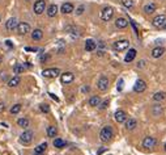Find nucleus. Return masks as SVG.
I'll return each mask as SVG.
<instances>
[{
	"mask_svg": "<svg viewBox=\"0 0 166 155\" xmlns=\"http://www.w3.org/2000/svg\"><path fill=\"white\" fill-rule=\"evenodd\" d=\"M113 137H114V133H113V129H111L110 126H105L103 129L101 130V133H99V138H101L102 142L111 141Z\"/></svg>",
	"mask_w": 166,
	"mask_h": 155,
	"instance_id": "f257e3e1",
	"label": "nucleus"
},
{
	"mask_svg": "<svg viewBox=\"0 0 166 155\" xmlns=\"http://www.w3.org/2000/svg\"><path fill=\"white\" fill-rule=\"evenodd\" d=\"M42 75H43L45 78L54 79V78H56L60 75V70L59 68H46V70L42 71Z\"/></svg>",
	"mask_w": 166,
	"mask_h": 155,
	"instance_id": "f03ea898",
	"label": "nucleus"
},
{
	"mask_svg": "<svg viewBox=\"0 0 166 155\" xmlns=\"http://www.w3.org/2000/svg\"><path fill=\"white\" fill-rule=\"evenodd\" d=\"M33 132L32 130H26V132H24L22 134H21V137H20V142L22 145H29L30 142L33 141Z\"/></svg>",
	"mask_w": 166,
	"mask_h": 155,
	"instance_id": "7ed1b4c3",
	"label": "nucleus"
},
{
	"mask_svg": "<svg viewBox=\"0 0 166 155\" xmlns=\"http://www.w3.org/2000/svg\"><path fill=\"white\" fill-rule=\"evenodd\" d=\"M128 46H129V42L127 39H120V41L114 42V45H113L114 50H116V51H123L126 49H128Z\"/></svg>",
	"mask_w": 166,
	"mask_h": 155,
	"instance_id": "20e7f679",
	"label": "nucleus"
},
{
	"mask_svg": "<svg viewBox=\"0 0 166 155\" xmlns=\"http://www.w3.org/2000/svg\"><path fill=\"white\" fill-rule=\"evenodd\" d=\"M113 16H114V9L111 7L103 8L101 12V19L103 21H110L111 19H113Z\"/></svg>",
	"mask_w": 166,
	"mask_h": 155,
	"instance_id": "39448f33",
	"label": "nucleus"
},
{
	"mask_svg": "<svg viewBox=\"0 0 166 155\" xmlns=\"http://www.w3.org/2000/svg\"><path fill=\"white\" fill-rule=\"evenodd\" d=\"M152 24H153V26L157 28V29L164 28V25L166 24V16H164V15H160V16L155 17L153 21H152Z\"/></svg>",
	"mask_w": 166,
	"mask_h": 155,
	"instance_id": "423d86ee",
	"label": "nucleus"
},
{
	"mask_svg": "<svg viewBox=\"0 0 166 155\" xmlns=\"http://www.w3.org/2000/svg\"><path fill=\"white\" fill-rule=\"evenodd\" d=\"M46 9V0H37L34 3V12L37 15H42Z\"/></svg>",
	"mask_w": 166,
	"mask_h": 155,
	"instance_id": "0eeeda50",
	"label": "nucleus"
},
{
	"mask_svg": "<svg viewBox=\"0 0 166 155\" xmlns=\"http://www.w3.org/2000/svg\"><path fill=\"white\" fill-rule=\"evenodd\" d=\"M30 32V25L28 23H20L19 25H17V33L19 34H26V33Z\"/></svg>",
	"mask_w": 166,
	"mask_h": 155,
	"instance_id": "6e6552de",
	"label": "nucleus"
},
{
	"mask_svg": "<svg viewBox=\"0 0 166 155\" xmlns=\"http://www.w3.org/2000/svg\"><path fill=\"white\" fill-rule=\"evenodd\" d=\"M156 143H157V141H156V138H153V137H145L144 141H143V146L144 147H147V148L155 147Z\"/></svg>",
	"mask_w": 166,
	"mask_h": 155,
	"instance_id": "1a4fd4ad",
	"label": "nucleus"
},
{
	"mask_svg": "<svg viewBox=\"0 0 166 155\" xmlns=\"http://www.w3.org/2000/svg\"><path fill=\"white\" fill-rule=\"evenodd\" d=\"M73 79H75V75L72 74V72H64V74L60 75V80L64 84H68V83H71V82H73Z\"/></svg>",
	"mask_w": 166,
	"mask_h": 155,
	"instance_id": "9d476101",
	"label": "nucleus"
},
{
	"mask_svg": "<svg viewBox=\"0 0 166 155\" xmlns=\"http://www.w3.org/2000/svg\"><path fill=\"white\" fill-rule=\"evenodd\" d=\"M145 88H147V84H145V82L144 80H141V79H139V80L135 83V86H134V91L135 92H144L145 91Z\"/></svg>",
	"mask_w": 166,
	"mask_h": 155,
	"instance_id": "9b49d317",
	"label": "nucleus"
},
{
	"mask_svg": "<svg viewBox=\"0 0 166 155\" xmlns=\"http://www.w3.org/2000/svg\"><path fill=\"white\" fill-rule=\"evenodd\" d=\"M97 87L101 91H106L109 88V79L106 76H101L98 80V83H97Z\"/></svg>",
	"mask_w": 166,
	"mask_h": 155,
	"instance_id": "f8f14e48",
	"label": "nucleus"
},
{
	"mask_svg": "<svg viewBox=\"0 0 166 155\" xmlns=\"http://www.w3.org/2000/svg\"><path fill=\"white\" fill-rule=\"evenodd\" d=\"M115 120L116 122H126L127 121V113L124 111H116L115 112Z\"/></svg>",
	"mask_w": 166,
	"mask_h": 155,
	"instance_id": "ddd939ff",
	"label": "nucleus"
},
{
	"mask_svg": "<svg viewBox=\"0 0 166 155\" xmlns=\"http://www.w3.org/2000/svg\"><path fill=\"white\" fill-rule=\"evenodd\" d=\"M73 11H75V7H73V4H71V3H64V4L62 5V12L64 15H69Z\"/></svg>",
	"mask_w": 166,
	"mask_h": 155,
	"instance_id": "4468645a",
	"label": "nucleus"
},
{
	"mask_svg": "<svg viewBox=\"0 0 166 155\" xmlns=\"http://www.w3.org/2000/svg\"><path fill=\"white\" fill-rule=\"evenodd\" d=\"M17 20L16 19H9L7 21V25H5V28H7V30H9V32H13L14 29H17Z\"/></svg>",
	"mask_w": 166,
	"mask_h": 155,
	"instance_id": "2eb2a0df",
	"label": "nucleus"
},
{
	"mask_svg": "<svg viewBox=\"0 0 166 155\" xmlns=\"http://www.w3.org/2000/svg\"><path fill=\"white\" fill-rule=\"evenodd\" d=\"M164 53H165V49L164 47H161V46L155 47L152 50V57H153V58H160V57L164 55Z\"/></svg>",
	"mask_w": 166,
	"mask_h": 155,
	"instance_id": "dca6fc26",
	"label": "nucleus"
},
{
	"mask_svg": "<svg viewBox=\"0 0 166 155\" xmlns=\"http://www.w3.org/2000/svg\"><path fill=\"white\" fill-rule=\"evenodd\" d=\"M96 47H97V44H96L93 39H86V42H85V50L86 51H94Z\"/></svg>",
	"mask_w": 166,
	"mask_h": 155,
	"instance_id": "f3484780",
	"label": "nucleus"
},
{
	"mask_svg": "<svg viewBox=\"0 0 166 155\" xmlns=\"http://www.w3.org/2000/svg\"><path fill=\"white\" fill-rule=\"evenodd\" d=\"M115 25H116V28L123 29L128 25V21L126 20L124 17H119V19H116V21H115Z\"/></svg>",
	"mask_w": 166,
	"mask_h": 155,
	"instance_id": "a211bd4d",
	"label": "nucleus"
},
{
	"mask_svg": "<svg viewBox=\"0 0 166 155\" xmlns=\"http://www.w3.org/2000/svg\"><path fill=\"white\" fill-rule=\"evenodd\" d=\"M135 57H136V50L135 49H129L128 50V53H127V55H126V58H124V60L126 62H132V60L135 59Z\"/></svg>",
	"mask_w": 166,
	"mask_h": 155,
	"instance_id": "6ab92c4d",
	"label": "nucleus"
},
{
	"mask_svg": "<svg viewBox=\"0 0 166 155\" xmlns=\"http://www.w3.org/2000/svg\"><path fill=\"white\" fill-rule=\"evenodd\" d=\"M136 126H137V121L134 120V118H129V120L126 121V129L127 130H134Z\"/></svg>",
	"mask_w": 166,
	"mask_h": 155,
	"instance_id": "aec40b11",
	"label": "nucleus"
},
{
	"mask_svg": "<svg viewBox=\"0 0 166 155\" xmlns=\"http://www.w3.org/2000/svg\"><path fill=\"white\" fill-rule=\"evenodd\" d=\"M46 147H47V143H42V145L37 146L34 148V155H43L45 151H46Z\"/></svg>",
	"mask_w": 166,
	"mask_h": 155,
	"instance_id": "412c9836",
	"label": "nucleus"
},
{
	"mask_svg": "<svg viewBox=\"0 0 166 155\" xmlns=\"http://www.w3.org/2000/svg\"><path fill=\"white\" fill-rule=\"evenodd\" d=\"M156 8H157V5L155 4V3H149V4H147L145 7H144V12L148 15H150L156 11Z\"/></svg>",
	"mask_w": 166,
	"mask_h": 155,
	"instance_id": "4be33fe9",
	"label": "nucleus"
},
{
	"mask_svg": "<svg viewBox=\"0 0 166 155\" xmlns=\"http://www.w3.org/2000/svg\"><path fill=\"white\" fill-rule=\"evenodd\" d=\"M42 37H43V32H42L41 29H34V32L32 33V38L34 39V41H39Z\"/></svg>",
	"mask_w": 166,
	"mask_h": 155,
	"instance_id": "5701e85b",
	"label": "nucleus"
},
{
	"mask_svg": "<svg viewBox=\"0 0 166 155\" xmlns=\"http://www.w3.org/2000/svg\"><path fill=\"white\" fill-rule=\"evenodd\" d=\"M47 135H49L50 138H55V137L58 135V129H56V126H49L47 127Z\"/></svg>",
	"mask_w": 166,
	"mask_h": 155,
	"instance_id": "b1692460",
	"label": "nucleus"
},
{
	"mask_svg": "<svg viewBox=\"0 0 166 155\" xmlns=\"http://www.w3.org/2000/svg\"><path fill=\"white\" fill-rule=\"evenodd\" d=\"M20 82H21L20 76H13L12 79L8 80V86H9V87H17L20 84Z\"/></svg>",
	"mask_w": 166,
	"mask_h": 155,
	"instance_id": "393cba45",
	"label": "nucleus"
},
{
	"mask_svg": "<svg viewBox=\"0 0 166 155\" xmlns=\"http://www.w3.org/2000/svg\"><path fill=\"white\" fill-rule=\"evenodd\" d=\"M56 13H58V7H56L55 4H51L49 7V9H47V15H49L50 17H54Z\"/></svg>",
	"mask_w": 166,
	"mask_h": 155,
	"instance_id": "a878e982",
	"label": "nucleus"
},
{
	"mask_svg": "<svg viewBox=\"0 0 166 155\" xmlns=\"http://www.w3.org/2000/svg\"><path fill=\"white\" fill-rule=\"evenodd\" d=\"M99 103H101V99H99V96H92L89 100V105L90 107H97L99 105Z\"/></svg>",
	"mask_w": 166,
	"mask_h": 155,
	"instance_id": "bb28decb",
	"label": "nucleus"
},
{
	"mask_svg": "<svg viewBox=\"0 0 166 155\" xmlns=\"http://www.w3.org/2000/svg\"><path fill=\"white\" fill-rule=\"evenodd\" d=\"M54 146H55L56 148H64L65 147V142L63 141V139H60V138H55L54 139Z\"/></svg>",
	"mask_w": 166,
	"mask_h": 155,
	"instance_id": "cd10ccee",
	"label": "nucleus"
},
{
	"mask_svg": "<svg viewBox=\"0 0 166 155\" xmlns=\"http://www.w3.org/2000/svg\"><path fill=\"white\" fill-rule=\"evenodd\" d=\"M17 125L21 126V127H28L29 126V120L28 118H20V120L17 121Z\"/></svg>",
	"mask_w": 166,
	"mask_h": 155,
	"instance_id": "c85d7f7f",
	"label": "nucleus"
},
{
	"mask_svg": "<svg viewBox=\"0 0 166 155\" xmlns=\"http://www.w3.org/2000/svg\"><path fill=\"white\" fill-rule=\"evenodd\" d=\"M165 99V93L164 92H157L153 95V100H156V101H161V100Z\"/></svg>",
	"mask_w": 166,
	"mask_h": 155,
	"instance_id": "c756f323",
	"label": "nucleus"
},
{
	"mask_svg": "<svg viewBox=\"0 0 166 155\" xmlns=\"http://www.w3.org/2000/svg\"><path fill=\"white\" fill-rule=\"evenodd\" d=\"M21 111V104H14L13 107L11 108V113L12 114H17Z\"/></svg>",
	"mask_w": 166,
	"mask_h": 155,
	"instance_id": "7c9ffc66",
	"label": "nucleus"
},
{
	"mask_svg": "<svg viewBox=\"0 0 166 155\" xmlns=\"http://www.w3.org/2000/svg\"><path fill=\"white\" fill-rule=\"evenodd\" d=\"M24 70H25V67H24L22 65H16L13 68V71H14V74H22Z\"/></svg>",
	"mask_w": 166,
	"mask_h": 155,
	"instance_id": "2f4dec72",
	"label": "nucleus"
},
{
	"mask_svg": "<svg viewBox=\"0 0 166 155\" xmlns=\"http://www.w3.org/2000/svg\"><path fill=\"white\" fill-rule=\"evenodd\" d=\"M161 113H162L161 105H155V107H153V114H155V116H160Z\"/></svg>",
	"mask_w": 166,
	"mask_h": 155,
	"instance_id": "473e14b6",
	"label": "nucleus"
},
{
	"mask_svg": "<svg viewBox=\"0 0 166 155\" xmlns=\"http://www.w3.org/2000/svg\"><path fill=\"white\" fill-rule=\"evenodd\" d=\"M122 4L124 5L126 8H132L134 7V1H132V0H122Z\"/></svg>",
	"mask_w": 166,
	"mask_h": 155,
	"instance_id": "72a5a7b5",
	"label": "nucleus"
},
{
	"mask_svg": "<svg viewBox=\"0 0 166 155\" xmlns=\"http://www.w3.org/2000/svg\"><path fill=\"white\" fill-rule=\"evenodd\" d=\"M41 111L45 112V113H49V112H50V107L47 104H42L41 105Z\"/></svg>",
	"mask_w": 166,
	"mask_h": 155,
	"instance_id": "f704fd0d",
	"label": "nucleus"
},
{
	"mask_svg": "<svg viewBox=\"0 0 166 155\" xmlns=\"http://www.w3.org/2000/svg\"><path fill=\"white\" fill-rule=\"evenodd\" d=\"M84 9H85V7H84V5H80V7H78L77 9H76V13H77V15H83Z\"/></svg>",
	"mask_w": 166,
	"mask_h": 155,
	"instance_id": "c9c22d12",
	"label": "nucleus"
},
{
	"mask_svg": "<svg viewBox=\"0 0 166 155\" xmlns=\"http://www.w3.org/2000/svg\"><path fill=\"white\" fill-rule=\"evenodd\" d=\"M107 105H109V100H105V101L102 103L101 105H99V108H101V109H105V108L107 107Z\"/></svg>",
	"mask_w": 166,
	"mask_h": 155,
	"instance_id": "e433bc0d",
	"label": "nucleus"
},
{
	"mask_svg": "<svg viewBox=\"0 0 166 155\" xmlns=\"http://www.w3.org/2000/svg\"><path fill=\"white\" fill-rule=\"evenodd\" d=\"M4 111H5V105H4V103H0V113H3Z\"/></svg>",
	"mask_w": 166,
	"mask_h": 155,
	"instance_id": "4c0bfd02",
	"label": "nucleus"
},
{
	"mask_svg": "<svg viewBox=\"0 0 166 155\" xmlns=\"http://www.w3.org/2000/svg\"><path fill=\"white\" fill-rule=\"evenodd\" d=\"M122 84H123V79H120V80H119V86H118V90H122Z\"/></svg>",
	"mask_w": 166,
	"mask_h": 155,
	"instance_id": "58836bf2",
	"label": "nucleus"
},
{
	"mask_svg": "<svg viewBox=\"0 0 166 155\" xmlns=\"http://www.w3.org/2000/svg\"><path fill=\"white\" fill-rule=\"evenodd\" d=\"M47 59H49V55H42V57H41V60H42V62H43V60H47Z\"/></svg>",
	"mask_w": 166,
	"mask_h": 155,
	"instance_id": "ea45409f",
	"label": "nucleus"
},
{
	"mask_svg": "<svg viewBox=\"0 0 166 155\" xmlns=\"http://www.w3.org/2000/svg\"><path fill=\"white\" fill-rule=\"evenodd\" d=\"M89 91V87H83V92H88Z\"/></svg>",
	"mask_w": 166,
	"mask_h": 155,
	"instance_id": "a19ab883",
	"label": "nucleus"
},
{
	"mask_svg": "<svg viewBox=\"0 0 166 155\" xmlns=\"http://www.w3.org/2000/svg\"><path fill=\"white\" fill-rule=\"evenodd\" d=\"M7 45H8V46H9V47H12V44H11V41H7Z\"/></svg>",
	"mask_w": 166,
	"mask_h": 155,
	"instance_id": "79ce46f5",
	"label": "nucleus"
},
{
	"mask_svg": "<svg viewBox=\"0 0 166 155\" xmlns=\"http://www.w3.org/2000/svg\"><path fill=\"white\" fill-rule=\"evenodd\" d=\"M164 150L166 151V143H165V146H164Z\"/></svg>",
	"mask_w": 166,
	"mask_h": 155,
	"instance_id": "37998d69",
	"label": "nucleus"
},
{
	"mask_svg": "<svg viewBox=\"0 0 166 155\" xmlns=\"http://www.w3.org/2000/svg\"><path fill=\"white\" fill-rule=\"evenodd\" d=\"M1 59H3V57H1V55H0V62H1Z\"/></svg>",
	"mask_w": 166,
	"mask_h": 155,
	"instance_id": "c03bdc74",
	"label": "nucleus"
},
{
	"mask_svg": "<svg viewBox=\"0 0 166 155\" xmlns=\"http://www.w3.org/2000/svg\"><path fill=\"white\" fill-rule=\"evenodd\" d=\"M164 28H165V29H166V24H165V25H164Z\"/></svg>",
	"mask_w": 166,
	"mask_h": 155,
	"instance_id": "a18cd8bd",
	"label": "nucleus"
},
{
	"mask_svg": "<svg viewBox=\"0 0 166 155\" xmlns=\"http://www.w3.org/2000/svg\"><path fill=\"white\" fill-rule=\"evenodd\" d=\"M0 21H1V17H0Z\"/></svg>",
	"mask_w": 166,
	"mask_h": 155,
	"instance_id": "49530a36",
	"label": "nucleus"
}]
</instances>
